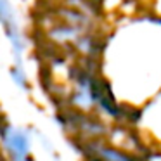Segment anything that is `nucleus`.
Returning <instances> with one entry per match:
<instances>
[{
  "label": "nucleus",
  "mask_w": 161,
  "mask_h": 161,
  "mask_svg": "<svg viewBox=\"0 0 161 161\" xmlns=\"http://www.w3.org/2000/svg\"><path fill=\"white\" fill-rule=\"evenodd\" d=\"M9 75H11V80L12 83L16 85L18 88L21 90H28L30 88V78H28V73H26L25 66L21 63H16L14 66L9 69Z\"/></svg>",
  "instance_id": "7ed1b4c3"
},
{
  "label": "nucleus",
  "mask_w": 161,
  "mask_h": 161,
  "mask_svg": "<svg viewBox=\"0 0 161 161\" xmlns=\"http://www.w3.org/2000/svg\"><path fill=\"white\" fill-rule=\"evenodd\" d=\"M0 146L9 161H33L31 135L28 130L7 125L0 133Z\"/></svg>",
  "instance_id": "f03ea898"
},
{
  "label": "nucleus",
  "mask_w": 161,
  "mask_h": 161,
  "mask_svg": "<svg viewBox=\"0 0 161 161\" xmlns=\"http://www.w3.org/2000/svg\"><path fill=\"white\" fill-rule=\"evenodd\" d=\"M0 26L4 30V35L7 38L9 45H11L16 63H21L23 56L26 52L28 40H26L25 33H23L21 26H19L18 16H16V7L12 4V0H0Z\"/></svg>",
  "instance_id": "f257e3e1"
}]
</instances>
